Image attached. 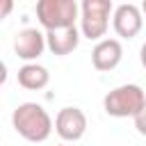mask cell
Here are the masks:
<instances>
[{
	"label": "cell",
	"mask_w": 146,
	"mask_h": 146,
	"mask_svg": "<svg viewBox=\"0 0 146 146\" xmlns=\"http://www.w3.org/2000/svg\"><path fill=\"white\" fill-rule=\"evenodd\" d=\"M11 125L23 139L34 141V144L46 141L55 128L50 114L39 103H21L11 114Z\"/></svg>",
	"instance_id": "cell-1"
},
{
	"label": "cell",
	"mask_w": 146,
	"mask_h": 146,
	"mask_svg": "<svg viewBox=\"0 0 146 146\" xmlns=\"http://www.w3.org/2000/svg\"><path fill=\"white\" fill-rule=\"evenodd\" d=\"M146 105V94L139 84H121L105 94L103 110L114 119H128L137 116Z\"/></svg>",
	"instance_id": "cell-2"
},
{
	"label": "cell",
	"mask_w": 146,
	"mask_h": 146,
	"mask_svg": "<svg viewBox=\"0 0 146 146\" xmlns=\"http://www.w3.org/2000/svg\"><path fill=\"white\" fill-rule=\"evenodd\" d=\"M114 5L112 0H82L80 5V32L89 41H103L107 27H110V16H114Z\"/></svg>",
	"instance_id": "cell-3"
},
{
	"label": "cell",
	"mask_w": 146,
	"mask_h": 146,
	"mask_svg": "<svg viewBox=\"0 0 146 146\" xmlns=\"http://www.w3.org/2000/svg\"><path fill=\"white\" fill-rule=\"evenodd\" d=\"M36 18L46 32L73 27L75 18H80V5L75 0H39Z\"/></svg>",
	"instance_id": "cell-4"
},
{
	"label": "cell",
	"mask_w": 146,
	"mask_h": 146,
	"mask_svg": "<svg viewBox=\"0 0 146 146\" xmlns=\"http://www.w3.org/2000/svg\"><path fill=\"white\" fill-rule=\"evenodd\" d=\"M55 132L64 141H78L87 132V116L80 107H62L55 116Z\"/></svg>",
	"instance_id": "cell-5"
},
{
	"label": "cell",
	"mask_w": 146,
	"mask_h": 146,
	"mask_svg": "<svg viewBox=\"0 0 146 146\" xmlns=\"http://www.w3.org/2000/svg\"><path fill=\"white\" fill-rule=\"evenodd\" d=\"M112 25H114V32L121 36V39H135L141 27H144V14H141V7L132 5V2H123L114 9V16H112Z\"/></svg>",
	"instance_id": "cell-6"
},
{
	"label": "cell",
	"mask_w": 146,
	"mask_h": 146,
	"mask_svg": "<svg viewBox=\"0 0 146 146\" xmlns=\"http://www.w3.org/2000/svg\"><path fill=\"white\" fill-rule=\"evenodd\" d=\"M46 48H48L46 34L41 30H36V27H25L14 39V52L21 59H25L27 64H34V59H39Z\"/></svg>",
	"instance_id": "cell-7"
},
{
	"label": "cell",
	"mask_w": 146,
	"mask_h": 146,
	"mask_svg": "<svg viewBox=\"0 0 146 146\" xmlns=\"http://www.w3.org/2000/svg\"><path fill=\"white\" fill-rule=\"evenodd\" d=\"M123 59V46L119 39H103L91 50V64L96 71H114Z\"/></svg>",
	"instance_id": "cell-8"
},
{
	"label": "cell",
	"mask_w": 146,
	"mask_h": 146,
	"mask_svg": "<svg viewBox=\"0 0 146 146\" xmlns=\"http://www.w3.org/2000/svg\"><path fill=\"white\" fill-rule=\"evenodd\" d=\"M80 30L73 25V27H64V30H52V32H46V43H48V50L52 55H71L78 43H80Z\"/></svg>",
	"instance_id": "cell-9"
},
{
	"label": "cell",
	"mask_w": 146,
	"mask_h": 146,
	"mask_svg": "<svg viewBox=\"0 0 146 146\" xmlns=\"http://www.w3.org/2000/svg\"><path fill=\"white\" fill-rule=\"evenodd\" d=\"M16 80H18V84H21L23 89L39 91V89L48 87V82H50V73H48L46 66H41V64L34 62V64H25V66H21L18 73H16Z\"/></svg>",
	"instance_id": "cell-10"
},
{
	"label": "cell",
	"mask_w": 146,
	"mask_h": 146,
	"mask_svg": "<svg viewBox=\"0 0 146 146\" xmlns=\"http://www.w3.org/2000/svg\"><path fill=\"white\" fill-rule=\"evenodd\" d=\"M132 121H135V128H137V132L146 137V105H144V110H141V112H139V114H137Z\"/></svg>",
	"instance_id": "cell-11"
},
{
	"label": "cell",
	"mask_w": 146,
	"mask_h": 146,
	"mask_svg": "<svg viewBox=\"0 0 146 146\" xmlns=\"http://www.w3.org/2000/svg\"><path fill=\"white\" fill-rule=\"evenodd\" d=\"M11 7H14V2L11 0H5L2 2V9H0V18H7V14L11 11Z\"/></svg>",
	"instance_id": "cell-12"
},
{
	"label": "cell",
	"mask_w": 146,
	"mask_h": 146,
	"mask_svg": "<svg viewBox=\"0 0 146 146\" xmlns=\"http://www.w3.org/2000/svg\"><path fill=\"white\" fill-rule=\"evenodd\" d=\"M139 62H141V66L146 68V41H144V46H141V50H139Z\"/></svg>",
	"instance_id": "cell-13"
},
{
	"label": "cell",
	"mask_w": 146,
	"mask_h": 146,
	"mask_svg": "<svg viewBox=\"0 0 146 146\" xmlns=\"http://www.w3.org/2000/svg\"><path fill=\"white\" fill-rule=\"evenodd\" d=\"M141 14H144V16H146V0H144V2H141Z\"/></svg>",
	"instance_id": "cell-14"
},
{
	"label": "cell",
	"mask_w": 146,
	"mask_h": 146,
	"mask_svg": "<svg viewBox=\"0 0 146 146\" xmlns=\"http://www.w3.org/2000/svg\"><path fill=\"white\" fill-rule=\"evenodd\" d=\"M59 146H64V144H59Z\"/></svg>",
	"instance_id": "cell-15"
}]
</instances>
